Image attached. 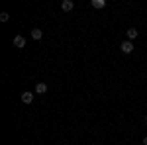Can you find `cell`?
<instances>
[{
    "label": "cell",
    "instance_id": "obj_1",
    "mask_svg": "<svg viewBox=\"0 0 147 145\" xmlns=\"http://www.w3.org/2000/svg\"><path fill=\"white\" fill-rule=\"evenodd\" d=\"M12 43H14V47H18V49H24L26 47V37L24 35H16Z\"/></svg>",
    "mask_w": 147,
    "mask_h": 145
},
{
    "label": "cell",
    "instance_id": "obj_2",
    "mask_svg": "<svg viewBox=\"0 0 147 145\" xmlns=\"http://www.w3.org/2000/svg\"><path fill=\"white\" fill-rule=\"evenodd\" d=\"M73 8H75V2H73V0H63V2H61V10L63 12H71Z\"/></svg>",
    "mask_w": 147,
    "mask_h": 145
},
{
    "label": "cell",
    "instance_id": "obj_3",
    "mask_svg": "<svg viewBox=\"0 0 147 145\" xmlns=\"http://www.w3.org/2000/svg\"><path fill=\"white\" fill-rule=\"evenodd\" d=\"M120 49H122V53H131L134 51V43L131 41H122Z\"/></svg>",
    "mask_w": 147,
    "mask_h": 145
},
{
    "label": "cell",
    "instance_id": "obj_4",
    "mask_svg": "<svg viewBox=\"0 0 147 145\" xmlns=\"http://www.w3.org/2000/svg\"><path fill=\"white\" fill-rule=\"evenodd\" d=\"M22 102L24 104H32L34 102V94L32 92H22Z\"/></svg>",
    "mask_w": 147,
    "mask_h": 145
},
{
    "label": "cell",
    "instance_id": "obj_5",
    "mask_svg": "<svg viewBox=\"0 0 147 145\" xmlns=\"http://www.w3.org/2000/svg\"><path fill=\"white\" fill-rule=\"evenodd\" d=\"M35 92H37V94H45L47 92V84L45 82H37V84H35Z\"/></svg>",
    "mask_w": 147,
    "mask_h": 145
},
{
    "label": "cell",
    "instance_id": "obj_6",
    "mask_svg": "<svg viewBox=\"0 0 147 145\" xmlns=\"http://www.w3.org/2000/svg\"><path fill=\"white\" fill-rule=\"evenodd\" d=\"M125 35H127V41H131V39H136V37H137V30H136V28H129V30L125 32Z\"/></svg>",
    "mask_w": 147,
    "mask_h": 145
},
{
    "label": "cell",
    "instance_id": "obj_7",
    "mask_svg": "<svg viewBox=\"0 0 147 145\" xmlns=\"http://www.w3.org/2000/svg\"><path fill=\"white\" fill-rule=\"evenodd\" d=\"M32 37H34V39H37V41H39V39H41V37H43V32H41V30H39V28H34V30H32Z\"/></svg>",
    "mask_w": 147,
    "mask_h": 145
},
{
    "label": "cell",
    "instance_id": "obj_8",
    "mask_svg": "<svg viewBox=\"0 0 147 145\" xmlns=\"http://www.w3.org/2000/svg\"><path fill=\"white\" fill-rule=\"evenodd\" d=\"M90 6H92V8H98V10H100V8H104V6H106V0H92Z\"/></svg>",
    "mask_w": 147,
    "mask_h": 145
},
{
    "label": "cell",
    "instance_id": "obj_9",
    "mask_svg": "<svg viewBox=\"0 0 147 145\" xmlns=\"http://www.w3.org/2000/svg\"><path fill=\"white\" fill-rule=\"evenodd\" d=\"M8 20H10V14L8 12H2L0 14V22H8Z\"/></svg>",
    "mask_w": 147,
    "mask_h": 145
},
{
    "label": "cell",
    "instance_id": "obj_10",
    "mask_svg": "<svg viewBox=\"0 0 147 145\" xmlns=\"http://www.w3.org/2000/svg\"><path fill=\"white\" fill-rule=\"evenodd\" d=\"M143 145H147V137H143Z\"/></svg>",
    "mask_w": 147,
    "mask_h": 145
},
{
    "label": "cell",
    "instance_id": "obj_11",
    "mask_svg": "<svg viewBox=\"0 0 147 145\" xmlns=\"http://www.w3.org/2000/svg\"><path fill=\"white\" fill-rule=\"evenodd\" d=\"M145 125H147V116H145Z\"/></svg>",
    "mask_w": 147,
    "mask_h": 145
}]
</instances>
